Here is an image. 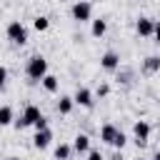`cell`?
<instances>
[{"instance_id":"cell-1","label":"cell","mask_w":160,"mask_h":160,"mask_svg":"<svg viewBox=\"0 0 160 160\" xmlns=\"http://www.w3.org/2000/svg\"><path fill=\"white\" fill-rule=\"evenodd\" d=\"M25 75L32 80V82H40L45 75H48V60L42 55H32L25 65Z\"/></svg>"},{"instance_id":"cell-2","label":"cell","mask_w":160,"mask_h":160,"mask_svg":"<svg viewBox=\"0 0 160 160\" xmlns=\"http://www.w3.org/2000/svg\"><path fill=\"white\" fill-rule=\"evenodd\" d=\"M40 118H42V112H40V108L30 102V105H25V108H22V112H20V118H15V122H12V125H15L18 130H22V128H32V125H35V122H38Z\"/></svg>"},{"instance_id":"cell-3","label":"cell","mask_w":160,"mask_h":160,"mask_svg":"<svg viewBox=\"0 0 160 160\" xmlns=\"http://www.w3.org/2000/svg\"><path fill=\"white\" fill-rule=\"evenodd\" d=\"M5 35H8V40L15 42V45H25V42H28V28H25L20 20H10Z\"/></svg>"},{"instance_id":"cell-4","label":"cell","mask_w":160,"mask_h":160,"mask_svg":"<svg viewBox=\"0 0 160 160\" xmlns=\"http://www.w3.org/2000/svg\"><path fill=\"white\" fill-rule=\"evenodd\" d=\"M70 15H72L75 22H88V20H92V5L88 0H78L70 8Z\"/></svg>"},{"instance_id":"cell-5","label":"cell","mask_w":160,"mask_h":160,"mask_svg":"<svg viewBox=\"0 0 160 160\" xmlns=\"http://www.w3.org/2000/svg\"><path fill=\"white\" fill-rule=\"evenodd\" d=\"M100 68H102L105 72H118V70H120V55H118L115 50H105V52L100 55Z\"/></svg>"},{"instance_id":"cell-6","label":"cell","mask_w":160,"mask_h":160,"mask_svg":"<svg viewBox=\"0 0 160 160\" xmlns=\"http://www.w3.org/2000/svg\"><path fill=\"white\" fill-rule=\"evenodd\" d=\"M132 135H135V142H138L140 148L148 145V140H150V122H148V120H135Z\"/></svg>"},{"instance_id":"cell-7","label":"cell","mask_w":160,"mask_h":160,"mask_svg":"<svg viewBox=\"0 0 160 160\" xmlns=\"http://www.w3.org/2000/svg\"><path fill=\"white\" fill-rule=\"evenodd\" d=\"M72 100H75V105L88 108V110L95 105V95H92V90H88V88H78L75 95H72Z\"/></svg>"},{"instance_id":"cell-8","label":"cell","mask_w":160,"mask_h":160,"mask_svg":"<svg viewBox=\"0 0 160 160\" xmlns=\"http://www.w3.org/2000/svg\"><path fill=\"white\" fill-rule=\"evenodd\" d=\"M135 32H138L140 38H152V32H155V20H152V18H138Z\"/></svg>"},{"instance_id":"cell-9","label":"cell","mask_w":160,"mask_h":160,"mask_svg":"<svg viewBox=\"0 0 160 160\" xmlns=\"http://www.w3.org/2000/svg\"><path fill=\"white\" fill-rule=\"evenodd\" d=\"M52 142V130L48 128V130H35V138H32V145L38 148V150H45L48 145Z\"/></svg>"},{"instance_id":"cell-10","label":"cell","mask_w":160,"mask_h":160,"mask_svg":"<svg viewBox=\"0 0 160 160\" xmlns=\"http://www.w3.org/2000/svg\"><path fill=\"white\" fill-rule=\"evenodd\" d=\"M118 132H120V128H115L112 122H105V125L100 128V140H102V142H108V145H112Z\"/></svg>"},{"instance_id":"cell-11","label":"cell","mask_w":160,"mask_h":160,"mask_svg":"<svg viewBox=\"0 0 160 160\" xmlns=\"http://www.w3.org/2000/svg\"><path fill=\"white\" fill-rule=\"evenodd\" d=\"M72 150H75V152H80V155H82V152L88 155V152H90V138H88L85 132H78V135H75V140H72Z\"/></svg>"},{"instance_id":"cell-12","label":"cell","mask_w":160,"mask_h":160,"mask_svg":"<svg viewBox=\"0 0 160 160\" xmlns=\"http://www.w3.org/2000/svg\"><path fill=\"white\" fill-rule=\"evenodd\" d=\"M160 70V55H148L145 60H142V72L145 75H152V72H158Z\"/></svg>"},{"instance_id":"cell-13","label":"cell","mask_w":160,"mask_h":160,"mask_svg":"<svg viewBox=\"0 0 160 160\" xmlns=\"http://www.w3.org/2000/svg\"><path fill=\"white\" fill-rule=\"evenodd\" d=\"M15 122V110L10 105H0V128H8Z\"/></svg>"},{"instance_id":"cell-14","label":"cell","mask_w":160,"mask_h":160,"mask_svg":"<svg viewBox=\"0 0 160 160\" xmlns=\"http://www.w3.org/2000/svg\"><path fill=\"white\" fill-rule=\"evenodd\" d=\"M72 108H75V100H72L70 95H60V100H58V112H60V115H70Z\"/></svg>"},{"instance_id":"cell-15","label":"cell","mask_w":160,"mask_h":160,"mask_svg":"<svg viewBox=\"0 0 160 160\" xmlns=\"http://www.w3.org/2000/svg\"><path fill=\"white\" fill-rule=\"evenodd\" d=\"M40 85H42V90H45V92H58V88H60V80H58L55 75H50V72H48V75L40 80Z\"/></svg>"},{"instance_id":"cell-16","label":"cell","mask_w":160,"mask_h":160,"mask_svg":"<svg viewBox=\"0 0 160 160\" xmlns=\"http://www.w3.org/2000/svg\"><path fill=\"white\" fill-rule=\"evenodd\" d=\"M105 30H108V22H105V20H100V18L92 20V25H90V35H92V38H102Z\"/></svg>"},{"instance_id":"cell-17","label":"cell","mask_w":160,"mask_h":160,"mask_svg":"<svg viewBox=\"0 0 160 160\" xmlns=\"http://www.w3.org/2000/svg\"><path fill=\"white\" fill-rule=\"evenodd\" d=\"M70 155H72V145L60 142V145L55 148V160H70Z\"/></svg>"},{"instance_id":"cell-18","label":"cell","mask_w":160,"mask_h":160,"mask_svg":"<svg viewBox=\"0 0 160 160\" xmlns=\"http://www.w3.org/2000/svg\"><path fill=\"white\" fill-rule=\"evenodd\" d=\"M32 28H35L38 32H45V30L50 28V18H45V15H38V18L32 20Z\"/></svg>"},{"instance_id":"cell-19","label":"cell","mask_w":160,"mask_h":160,"mask_svg":"<svg viewBox=\"0 0 160 160\" xmlns=\"http://www.w3.org/2000/svg\"><path fill=\"white\" fill-rule=\"evenodd\" d=\"M125 142H128V135H125V132L120 130V132L115 135V142H112V148H118V150H122V148H125Z\"/></svg>"},{"instance_id":"cell-20","label":"cell","mask_w":160,"mask_h":160,"mask_svg":"<svg viewBox=\"0 0 160 160\" xmlns=\"http://www.w3.org/2000/svg\"><path fill=\"white\" fill-rule=\"evenodd\" d=\"M95 95H98V98H108V95H110V85H108V82H100V85L95 88Z\"/></svg>"},{"instance_id":"cell-21","label":"cell","mask_w":160,"mask_h":160,"mask_svg":"<svg viewBox=\"0 0 160 160\" xmlns=\"http://www.w3.org/2000/svg\"><path fill=\"white\" fill-rule=\"evenodd\" d=\"M5 82H8V68H5V65H0V90L5 88Z\"/></svg>"},{"instance_id":"cell-22","label":"cell","mask_w":160,"mask_h":160,"mask_svg":"<svg viewBox=\"0 0 160 160\" xmlns=\"http://www.w3.org/2000/svg\"><path fill=\"white\" fill-rule=\"evenodd\" d=\"M32 128H35V130H48V118L42 115V118H40V120H38V122H35Z\"/></svg>"},{"instance_id":"cell-23","label":"cell","mask_w":160,"mask_h":160,"mask_svg":"<svg viewBox=\"0 0 160 160\" xmlns=\"http://www.w3.org/2000/svg\"><path fill=\"white\" fill-rule=\"evenodd\" d=\"M88 160H105V158H102L100 150H90V152H88Z\"/></svg>"},{"instance_id":"cell-24","label":"cell","mask_w":160,"mask_h":160,"mask_svg":"<svg viewBox=\"0 0 160 160\" xmlns=\"http://www.w3.org/2000/svg\"><path fill=\"white\" fill-rule=\"evenodd\" d=\"M118 72H120V70H118ZM118 82H130V72H128V70L120 72V75H118Z\"/></svg>"},{"instance_id":"cell-25","label":"cell","mask_w":160,"mask_h":160,"mask_svg":"<svg viewBox=\"0 0 160 160\" xmlns=\"http://www.w3.org/2000/svg\"><path fill=\"white\" fill-rule=\"evenodd\" d=\"M152 38H155V42L160 45V22H155V32H152Z\"/></svg>"},{"instance_id":"cell-26","label":"cell","mask_w":160,"mask_h":160,"mask_svg":"<svg viewBox=\"0 0 160 160\" xmlns=\"http://www.w3.org/2000/svg\"><path fill=\"white\" fill-rule=\"evenodd\" d=\"M110 160H122V155H120V150H118V152H112V158H110Z\"/></svg>"},{"instance_id":"cell-27","label":"cell","mask_w":160,"mask_h":160,"mask_svg":"<svg viewBox=\"0 0 160 160\" xmlns=\"http://www.w3.org/2000/svg\"><path fill=\"white\" fill-rule=\"evenodd\" d=\"M152 160H160V150H158V152H155V158H152Z\"/></svg>"},{"instance_id":"cell-28","label":"cell","mask_w":160,"mask_h":160,"mask_svg":"<svg viewBox=\"0 0 160 160\" xmlns=\"http://www.w3.org/2000/svg\"><path fill=\"white\" fill-rule=\"evenodd\" d=\"M8 160H20V158H15V155H12V158H8Z\"/></svg>"},{"instance_id":"cell-29","label":"cell","mask_w":160,"mask_h":160,"mask_svg":"<svg viewBox=\"0 0 160 160\" xmlns=\"http://www.w3.org/2000/svg\"><path fill=\"white\" fill-rule=\"evenodd\" d=\"M60 2H68V0H60Z\"/></svg>"},{"instance_id":"cell-30","label":"cell","mask_w":160,"mask_h":160,"mask_svg":"<svg viewBox=\"0 0 160 160\" xmlns=\"http://www.w3.org/2000/svg\"><path fill=\"white\" fill-rule=\"evenodd\" d=\"M138 160H142V158H138Z\"/></svg>"}]
</instances>
